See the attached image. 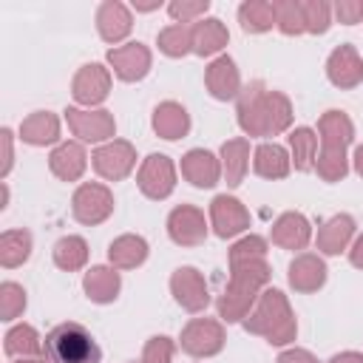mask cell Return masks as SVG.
<instances>
[{
  "instance_id": "obj_1",
  "label": "cell",
  "mask_w": 363,
  "mask_h": 363,
  "mask_svg": "<svg viewBox=\"0 0 363 363\" xmlns=\"http://www.w3.org/2000/svg\"><path fill=\"white\" fill-rule=\"evenodd\" d=\"M43 352L51 363H99V357H102L91 332L82 323H74V320L54 326L45 335Z\"/></svg>"
},
{
  "instance_id": "obj_2",
  "label": "cell",
  "mask_w": 363,
  "mask_h": 363,
  "mask_svg": "<svg viewBox=\"0 0 363 363\" xmlns=\"http://www.w3.org/2000/svg\"><path fill=\"white\" fill-rule=\"evenodd\" d=\"M320 130H323V156H320V176L323 179H337L346 173V164H343V147L346 142L352 139V125L343 113L337 111H329L320 122Z\"/></svg>"
},
{
  "instance_id": "obj_3",
  "label": "cell",
  "mask_w": 363,
  "mask_h": 363,
  "mask_svg": "<svg viewBox=\"0 0 363 363\" xmlns=\"http://www.w3.org/2000/svg\"><path fill=\"white\" fill-rule=\"evenodd\" d=\"M111 213V193L99 184H85L74 196V216L85 224H96Z\"/></svg>"
},
{
  "instance_id": "obj_4",
  "label": "cell",
  "mask_w": 363,
  "mask_h": 363,
  "mask_svg": "<svg viewBox=\"0 0 363 363\" xmlns=\"http://www.w3.org/2000/svg\"><path fill=\"white\" fill-rule=\"evenodd\" d=\"M139 187L150 199H164L173 190V164L167 156H150L139 173Z\"/></svg>"
},
{
  "instance_id": "obj_5",
  "label": "cell",
  "mask_w": 363,
  "mask_h": 363,
  "mask_svg": "<svg viewBox=\"0 0 363 363\" xmlns=\"http://www.w3.org/2000/svg\"><path fill=\"white\" fill-rule=\"evenodd\" d=\"M221 329L213 320H193L182 335V346L190 354H213L221 349Z\"/></svg>"
},
{
  "instance_id": "obj_6",
  "label": "cell",
  "mask_w": 363,
  "mask_h": 363,
  "mask_svg": "<svg viewBox=\"0 0 363 363\" xmlns=\"http://www.w3.org/2000/svg\"><path fill=\"white\" fill-rule=\"evenodd\" d=\"M173 292H176V301H179L182 306L193 309V312L207 303V286H204V281L199 278V272L190 269V267H184V269H179V272L173 275Z\"/></svg>"
},
{
  "instance_id": "obj_7",
  "label": "cell",
  "mask_w": 363,
  "mask_h": 363,
  "mask_svg": "<svg viewBox=\"0 0 363 363\" xmlns=\"http://www.w3.org/2000/svg\"><path fill=\"white\" fill-rule=\"evenodd\" d=\"M130 164H133V150L125 142H113V145L96 150V156H94V167L108 179L125 176L130 170Z\"/></svg>"
},
{
  "instance_id": "obj_8",
  "label": "cell",
  "mask_w": 363,
  "mask_h": 363,
  "mask_svg": "<svg viewBox=\"0 0 363 363\" xmlns=\"http://www.w3.org/2000/svg\"><path fill=\"white\" fill-rule=\"evenodd\" d=\"M170 235L179 244H199L204 238V218L193 207H179L170 213Z\"/></svg>"
},
{
  "instance_id": "obj_9",
  "label": "cell",
  "mask_w": 363,
  "mask_h": 363,
  "mask_svg": "<svg viewBox=\"0 0 363 363\" xmlns=\"http://www.w3.org/2000/svg\"><path fill=\"white\" fill-rule=\"evenodd\" d=\"M213 221H216V233L221 238H227V235H235L238 230L247 227V213L235 199L218 196L213 201Z\"/></svg>"
},
{
  "instance_id": "obj_10",
  "label": "cell",
  "mask_w": 363,
  "mask_h": 363,
  "mask_svg": "<svg viewBox=\"0 0 363 363\" xmlns=\"http://www.w3.org/2000/svg\"><path fill=\"white\" fill-rule=\"evenodd\" d=\"M111 62H113V68L122 79H139V77H145V71L150 65V57L139 43H133V45H125V48H113Z\"/></svg>"
},
{
  "instance_id": "obj_11",
  "label": "cell",
  "mask_w": 363,
  "mask_h": 363,
  "mask_svg": "<svg viewBox=\"0 0 363 363\" xmlns=\"http://www.w3.org/2000/svg\"><path fill=\"white\" fill-rule=\"evenodd\" d=\"M182 173H184L193 184L210 187V184H216V179H218V164H216V159H213L207 150H190V153L184 156V162H182Z\"/></svg>"
},
{
  "instance_id": "obj_12",
  "label": "cell",
  "mask_w": 363,
  "mask_h": 363,
  "mask_svg": "<svg viewBox=\"0 0 363 363\" xmlns=\"http://www.w3.org/2000/svg\"><path fill=\"white\" fill-rule=\"evenodd\" d=\"M329 77H332V82H337V85H354V82H360L363 65H360L357 54H354L349 45H340V48L332 54V60H329Z\"/></svg>"
},
{
  "instance_id": "obj_13",
  "label": "cell",
  "mask_w": 363,
  "mask_h": 363,
  "mask_svg": "<svg viewBox=\"0 0 363 363\" xmlns=\"http://www.w3.org/2000/svg\"><path fill=\"white\" fill-rule=\"evenodd\" d=\"M108 94V74L99 65H85L74 79V96L79 102H99Z\"/></svg>"
},
{
  "instance_id": "obj_14",
  "label": "cell",
  "mask_w": 363,
  "mask_h": 363,
  "mask_svg": "<svg viewBox=\"0 0 363 363\" xmlns=\"http://www.w3.org/2000/svg\"><path fill=\"white\" fill-rule=\"evenodd\" d=\"M68 122L71 128L82 136V139H105L111 130H113V122L105 111H96V113H82V111H68Z\"/></svg>"
},
{
  "instance_id": "obj_15",
  "label": "cell",
  "mask_w": 363,
  "mask_h": 363,
  "mask_svg": "<svg viewBox=\"0 0 363 363\" xmlns=\"http://www.w3.org/2000/svg\"><path fill=\"white\" fill-rule=\"evenodd\" d=\"M99 31H102V37L105 40H122L128 31H130V14L125 11V6L122 3H105L102 9H99Z\"/></svg>"
},
{
  "instance_id": "obj_16",
  "label": "cell",
  "mask_w": 363,
  "mask_h": 363,
  "mask_svg": "<svg viewBox=\"0 0 363 363\" xmlns=\"http://www.w3.org/2000/svg\"><path fill=\"white\" fill-rule=\"evenodd\" d=\"M207 85H210L213 96H218V99H227V96L235 94V88H238V74H235L230 57H221V60H216V62L210 65V71H207Z\"/></svg>"
},
{
  "instance_id": "obj_17",
  "label": "cell",
  "mask_w": 363,
  "mask_h": 363,
  "mask_svg": "<svg viewBox=\"0 0 363 363\" xmlns=\"http://www.w3.org/2000/svg\"><path fill=\"white\" fill-rule=\"evenodd\" d=\"M281 303H284L281 292H275V289H272V292H267V295H264V301H261V306H258V318H267V312H269V309H278ZM272 318H275V315H272ZM292 335H295V323L289 320V312L272 320L269 343H286Z\"/></svg>"
},
{
  "instance_id": "obj_18",
  "label": "cell",
  "mask_w": 363,
  "mask_h": 363,
  "mask_svg": "<svg viewBox=\"0 0 363 363\" xmlns=\"http://www.w3.org/2000/svg\"><path fill=\"white\" fill-rule=\"evenodd\" d=\"M85 167V156H82V147L79 145H62L51 153V170L60 176V179H77Z\"/></svg>"
},
{
  "instance_id": "obj_19",
  "label": "cell",
  "mask_w": 363,
  "mask_h": 363,
  "mask_svg": "<svg viewBox=\"0 0 363 363\" xmlns=\"http://www.w3.org/2000/svg\"><path fill=\"white\" fill-rule=\"evenodd\" d=\"M323 278H326V269H323V264H320L318 258H312V255H303V258H298V261L289 267V281H292V286H298V289H315V286L323 284Z\"/></svg>"
},
{
  "instance_id": "obj_20",
  "label": "cell",
  "mask_w": 363,
  "mask_h": 363,
  "mask_svg": "<svg viewBox=\"0 0 363 363\" xmlns=\"http://www.w3.org/2000/svg\"><path fill=\"white\" fill-rule=\"evenodd\" d=\"M116 289H119V275L105 269V267H94L85 275V292H88V298H94L99 303L116 298Z\"/></svg>"
},
{
  "instance_id": "obj_21",
  "label": "cell",
  "mask_w": 363,
  "mask_h": 363,
  "mask_svg": "<svg viewBox=\"0 0 363 363\" xmlns=\"http://www.w3.org/2000/svg\"><path fill=\"white\" fill-rule=\"evenodd\" d=\"M272 238H275L278 244H284V247H295V250H298V247L306 244V238H309V227H306L303 216L289 213V216H284V218L275 224Z\"/></svg>"
},
{
  "instance_id": "obj_22",
  "label": "cell",
  "mask_w": 363,
  "mask_h": 363,
  "mask_svg": "<svg viewBox=\"0 0 363 363\" xmlns=\"http://www.w3.org/2000/svg\"><path fill=\"white\" fill-rule=\"evenodd\" d=\"M147 255V244L136 235H122L119 241L111 244V261L119 267H136Z\"/></svg>"
},
{
  "instance_id": "obj_23",
  "label": "cell",
  "mask_w": 363,
  "mask_h": 363,
  "mask_svg": "<svg viewBox=\"0 0 363 363\" xmlns=\"http://www.w3.org/2000/svg\"><path fill=\"white\" fill-rule=\"evenodd\" d=\"M227 43V31L218 20H204L193 28V45L199 54H213Z\"/></svg>"
},
{
  "instance_id": "obj_24",
  "label": "cell",
  "mask_w": 363,
  "mask_h": 363,
  "mask_svg": "<svg viewBox=\"0 0 363 363\" xmlns=\"http://www.w3.org/2000/svg\"><path fill=\"white\" fill-rule=\"evenodd\" d=\"M153 125H156V130H159L164 139H176V136H182V133L187 130V113H184V108L167 102V105H162V108L156 111Z\"/></svg>"
},
{
  "instance_id": "obj_25",
  "label": "cell",
  "mask_w": 363,
  "mask_h": 363,
  "mask_svg": "<svg viewBox=\"0 0 363 363\" xmlns=\"http://www.w3.org/2000/svg\"><path fill=\"white\" fill-rule=\"evenodd\" d=\"M23 139L31 145H45L57 139V119L51 113H34L23 122Z\"/></svg>"
},
{
  "instance_id": "obj_26",
  "label": "cell",
  "mask_w": 363,
  "mask_h": 363,
  "mask_svg": "<svg viewBox=\"0 0 363 363\" xmlns=\"http://www.w3.org/2000/svg\"><path fill=\"white\" fill-rule=\"evenodd\" d=\"M255 170L261 176H284L289 170V162H286V153L284 147L278 145H261L258 153H255Z\"/></svg>"
},
{
  "instance_id": "obj_27",
  "label": "cell",
  "mask_w": 363,
  "mask_h": 363,
  "mask_svg": "<svg viewBox=\"0 0 363 363\" xmlns=\"http://www.w3.org/2000/svg\"><path fill=\"white\" fill-rule=\"evenodd\" d=\"M88 258V250H85V241L77 238V235H68V238H60L57 247H54V261L62 267V269H77L82 267Z\"/></svg>"
},
{
  "instance_id": "obj_28",
  "label": "cell",
  "mask_w": 363,
  "mask_h": 363,
  "mask_svg": "<svg viewBox=\"0 0 363 363\" xmlns=\"http://www.w3.org/2000/svg\"><path fill=\"white\" fill-rule=\"evenodd\" d=\"M349 235H352V218H349V216H337V218H332V221L320 230L318 241H320L323 252H340V247L346 244Z\"/></svg>"
},
{
  "instance_id": "obj_29",
  "label": "cell",
  "mask_w": 363,
  "mask_h": 363,
  "mask_svg": "<svg viewBox=\"0 0 363 363\" xmlns=\"http://www.w3.org/2000/svg\"><path fill=\"white\" fill-rule=\"evenodd\" d=\"M238 14H241V26L247 31H264L275 23V6H269V3H244Z\"/></svg>"
},
{
  "instance_id": "obj_30",
  "label": "cell",
  "mask_w": 363,
  "mask_h": 363,
  "mask_svg": "<svg viewBox=\"0 0 363 363\" xmlns=\"http://www.w3.org/2000/svg\"><path fill=\"white\" fill-rule=\"evenodd\" d=\"M28 247H31L28 233H6L3 235V264L14 267V264L26 261L28 258Z\"/></svg>"
},
{
  "instance_id": "obj_31",
  "label": "cell",
  "mask_w": 363,
  "mask_h": 363,
  "mask_svg": "<svg viewBox=\"0 0 363 363\" xmlns=\"http://www.w3.org/2000/svg\"><path fill=\"white\" fill-rule=\"evenodd\" d=\"M315 145H318V139L312 136V130H306V128H298L295 133H292V150H295V164L301 167V170H306L312 162V153H315Z\"/></svg>"
},
{
  "instance_id": "obj_32",
  "label": "cell",
  "mask_w": 363,
  "mask_h": 363,
  "mask_svg": "<svg viewBox=\"0 0 363 363\" xmlns=\"http://www.w3.org/2000/svg\"><path fill=\"white\" fill-rule=\"evenodd\" d=\"M275 20L281 23V28L286 34H295V31L306 28L303 26V9H301V3H278L275 6Z\"/></svg>"
},
{
  "instance_id": "obj_33",
  "label": "cell",
  "mask_w": 363,
  "mask_h": 363,
  "mask_svg": "<svg viewBox=\"0 0 363 363\" xmlns=\"http://www.w3.org/2000/svg\"><path fill=\"white\" fill-rule=\"evenodd\" d=\"M244 153H247V145L244 142H227L224 145V159H230L227 162V179H230V184H238L241 182V173L247 167Z\"/></svg>"
},
{
  "instance_id": "obj_34",
  "label": "cell",
  "mask_w": 363,
  "mask_h": 363,
  "mask_svg": "<svg viewBox=\"0 0 363 363\" xmlns=\"http://www.w3.org/2000/svg\"><path fill=\"white\" fill-rule=\"evenodd\" d=\"M37 335L31 326H17L6 335V352L9 354H17V352H37Z\"/></svg>"
},
{
  "instance_id": "obj_35",
  "label": "cell",
  "mask_w": 363,
  "mask_h": 363,
  "mask_svg": "<svg viewBox=\"0 0 363 363\" xmlns=\"http://www.w3.org/2000/svg\"><path fill=\"white\" fill-rule=\"evenodd\" d=\"M159 43H162V48H164L167 54L176 57V54H184V51H187V45L193 43V31H187V28H182V26H173V28L162 31Z\"/></svg>"
},
{
  "instance_id": "obj_36",
  "label": "cell",
  "mask_w": 363,
  "mask_h": 363,
  "mask_svg": "<svg viewBox=\"0 0 363 363\" xmlns=\"http://www.w3.org/2000/svg\"><path fill=\"white\" fill-rule=\"evenodd\" d=\"M26 306V295L17 284H3V318L11 320Z\"/></svg>"
},
{
  "instance_id": "obj_37",
  "label": "cell",
  "mask_w": 363,
  "mask_h": 363,
  "mask_svg": "<svg viewBox=\"0 0 363 363\" xmlns=\"http://www.w3.org/2000/svg\"><path fill=\"white\" fill-rule=\"evenodd\" d=\"M301 9H303V23H306V28H312V31H323V28H326V23H329V9H326L323 3H301Z\"/></svg>"
},
{
  "instance_id": "obj_38",
  "label": "cell",
  "mask_w": 363,
  "mask_h": 363,
  "mask_svg": "<svg viewBox=\"0 0 363 363\" xmlns=\"http://www.w3.org/2000/svg\"><path fill=\"white\" fill-rule=\"evenodd\" d=\"M167 360H170V340L153 337L145 349V363H167Z\"/></svg>"
},
{
  "instance_id": "obj_39",
  "label": "cell",
  "mask_w": 363,
  "mask_h": 363,
  "mask_svg": "<svg viewBox=\"0 0 363 363\" xmlns=\"http://www.w3.org/2000/svg\"><path fill=\"white\" fill-rule=\"evenodd\" d=\"M201 11H207V0L204 3H173L170 6V14L176 17V20H187V17H193V14H201Z\"/></svg>"
},
{
  "instance_id": "obj_40",
  "label": "cell",
  "mask_w": 363,
  "mask_h": 363,
  "mask_svg": "<svg viewBox=\"0 0 363 363\" xmlns=\"http://www.w3.org/2000/svg\"><path fill=\"white\" fill-rule=\"evenodd\" d=\"M337 14H340V20H346V23H357V20H360V3H340V6H337Z\"/></svg>"
},
{
  "instance_id": "obj_41",
  "label": "cell",
  "mask_w": 363,
  "mask_h": 363,
  "mask_svg": "<svg viewBox=\"0 0 363 363\" xmlns=\"http://www.w3.org/2000/svg\"><path fill=\"white\" fill-rule=\"evenodd\" d=\"M278 363H315V360L306 352H286V354H281Z\"/></svg>"
},
{
  "instance_id": "obj_42",
  "label": "cell",
  "mask_w": 363,
  "mask_h": 363,
  "mask_svg": "<svg viewBox=\"0 0 363 363\" xmlns=\"http://www.w3.org/2000/svg\"><path fill=\"white\" fill-rule=\"evenodd\" d=\"M352 264H357V267H363V238L354 244V250H352Z\"/></svg>"
},
{
  "instance_id": "obj_43",
  "label": "cell",
  "mask_w": 363,
  "mask_h": 363,
  "mask_svg": "<svg viewBox=\"0 0 363 363\" xmlns=\"http://www.w3.org/2000/svg\"><path fill=\"white\" fill-rule=\"evenodd\" d=\"M332 363H363V357H360V354H340V357H335Z\"/></svg>"
},
{
  "instance_id": "obj_44",
  "label": "cell",
  "mask_w": 363,
  "mask_h": 363,
  "mask_svg": "<svg viewBox=\"0 0 363 363\" xmlns=\"http://www.w3.org/2000/svg\"><path fill=\"white\" fill-rule=\"evenodd\" d=\"M357 170H360V173H363V147H360V150H357Z\"/></svg>"
},
{
  "instance_id": "obj_45",
  "label": "cell",
  "mask_w": 363,
  "mask_h": 363,
  "mask_svg": "<svg viewBox=\"0 0 363 363\" xmlns=\"http://www.w3.org/2000/svg\"><path fill=\"white\" fill-rule=\"evenodd\" d=\"M360 17H363V3H360Z\"/></svg>"
}]
</instances>
